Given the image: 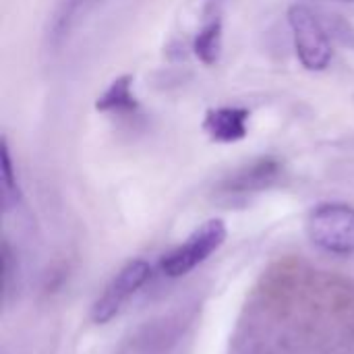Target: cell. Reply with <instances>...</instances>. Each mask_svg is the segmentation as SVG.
Masks as SVG:
<instances>
[{"mask_svg": "<svg viewBox=\"0 0 354 354\" xmlns=\"http://www.w3.org/2000/svg\"><path fill=\"white\" fill-rule=\"evenodd\" d=\"M288 23L295 37L297 56L309 71H324L332 60L330 35L322 19L307 6L295 4L288 10Z\"/></svg>", "mask_w": 354, "mask_h": 354, "instance_id": "3", "label": "cell"}, {"mask_svg": "<svg viewBox=\"0 0 354 354\" xmlns=\"http://www.w3.org/2000/svg\"><path fill=\"white\" fill-rule=\"evenodd\" d=\"M2 195H4V209H10L19 201L17 178L12 172V160L6 143H2Z\"/></svg>", "mask_w": 354, "mask_h": 354, "instance_id": "10", "label": "cell"}, {"mask_svg": "<svg viewBox=\"0 0 354 354\" xmlns=\"http://www.w3.org/2000/svg\"><path fill=\"white\" fill-rule=\"evenodd\" d=\"M332 2H354V0H332Z\"/></svg>", "mask_w": 354, "mask_h": 354, "instance_id": "12", "label": "cell"}, {"mask_svg": "<svg viewBox=\"0 0 354 354\" xmlns=\"http://www.w3.org/2000/svg\"><path fill=\"white\" fill-rule=\"evenodd\" d=\"M282 174V164L276 158H261L234 174H230L222 185L220 191L224 195L232 197H245L251 193H259L268 187H272Z\"/></svg>", "mask_w": 354, "mask_h": 354, "instance_id": "5", "label": "cell"}, {"mask_svg": "<svg viewBox=\"0 0 354 354\" xmlns=\"http://www.w3.org/2000/svg\"><path fill=\"white\" fill-rule=\"evenodd\" d=\"M100 0H64L52 21V37L62 39Z\"/></svg>", "mask_w": 354, "mask_h": 354, "instance_id": "9", "label": "cell"}, {"mask_svg": "<svg viewBox=\"0 0 354 354\" xmlns=\"http://www.w3.org/2000/svg\"><path fill=\"white\" fill-rule=\"evenodd\" d=\"M151 266L145 259H133L118 270V274L108 282L104 292L91 307V319L95 324H108L114 319L129 299L141 290L151 278Z\"/></svg>", "mask_w": 354, "mask_h": 354, "instance_id": "4", "label": "cell"}, {"mask_svg": "<svg viewBox=\"0 0 354 354\" xmlns=\"http://www.w3.org/2000/svg\"><path fill=\"white\" fill-rule=\"evenodd\" d=\"M15 280H17V257H15L8 241H4L2 243V295H4V301H8V297H10Z\"/></svg>", "mask_w": 354, "mask_h": 354, "instance_id": "11", "label": "cell"}, {"mask_svg": "<svg viewBox=\"0 0 354 354\" xmlns=\"http://www.w3.org/2000/svg\"><path fill=\"white\" fill-rule=\"evenodd\" d=\"M307 232L313 245L332 255L354 253V207L346 203H322L309 220Z\"/></svg>", "mask_w": 354, "mask_h": 354, "instance_id": "1", "label": "cell"}, {"mask_svg": "<svg viewBox=\"0 0 354 354\" xmlns=\"http://www.w3.org/2000/svg\"><path fill=\"white\" fill-rule=\"evenodd\" d=\"M249 110L224 106L207 110L203 118V131L218 143H234L247 137Z\"/></svg>", "mask_w": 354, "mask_h": 354, "instance_id": "6", "label": "cell"}, {"mask_svg": "<svg viewBox=\"0 0 354 354\" xmlns=\"http://www.w3.org/2000/svg\"><path fill=\"white\" fill-rule=\"evenodd\" d=\"M226 224L222 220H209L199 226L180 247L162 257L160 270L168 278H183L207 261L226 241Z\"/></svg>", "mask_w": 354, "mask_h": 354, "instance_id": "2", "label": "cell"}, {"mask_svg": "<svg viewBox=\"0 0 354 354\" xmlns=\"http://www.w3.org/2000/svg\"><path fill=\"white\" fill-rule=\"evenodd\" d=\"M133 79L129 75H122L110 83V87L97 97L95 110L97 112H116V114H127L137 108V100L131 89Z\"/></svg>", "mask_w": 354, "mask_h": 354, "instance_id": "7", "label": "cell"}, {"mask_svg": "<svg viewBox=\"0 0 354 354\" xmlns=\"http://www.w3.org/2000/svg\"><path fill=\"white\" fill-rule=\"evenodd\" d=\"M193 48H195L197 58L207 66H212L220 60V54H222V19H220V15H214L203 25V29L195 37Z\"/></svg>", "mask_w": 354, "mask_h": 354, "instance_id": "8", "label": "cell"}]
</instances>
